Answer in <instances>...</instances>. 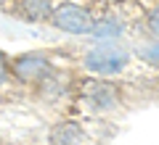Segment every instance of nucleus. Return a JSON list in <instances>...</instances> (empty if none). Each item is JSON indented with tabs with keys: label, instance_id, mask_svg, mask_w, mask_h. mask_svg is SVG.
Here are the masks:
<instances>
[{
	"label": "nucleus",
	"instance_id": "obj_9",
	"mask_svg": "<svg viewBox=\"0 0 159 145\" xmlns=\"http://www.w3.org/2000/svg\"><path fill=\"white\" fill-rule=\"evenodd\" d=\"M141 19H143V32L148 34V40L159 42V0L141 8Z\"/></svg>",
	"mask_w": 159,
	"mask_h": 145
},
{
	"label": "nucleus",
	"instance_id": "obj_10",
	"mask_svg": "<svg viewBox=\"0 0 159 145\" xmlns=\"http://www.w3.org/2000/svg\"><path fill=\"white\" fill-rule=\"evenodd\" d=\"M135 58L143 61L146 66H151V69H159V42L148 40L146 45H141V48L135 50Z\"/></svg>",
	"mask_w": 159,
	"mask_h": 145
},
{
	"label": "nucleus",
	"instance_id": "obj_7",
	"mask_svg": "<svg viewBox=\"0 0 159 145\" xmlns=\"http://www.w3.org/2000/svg\"><path fill=\"white\" fill-rule=\"evenodd\" d=\"M48 143L51 145H88V132L82 129V124L66 119V122L53 124V129L48 132Z\"/></svg>",
	"mask_w": 159,
	"mask_h": 145
},
{
	"label": "nucleus",
	"instance_id": "obj_1",
	"mask_svg": "<svg viewBox=\"0 0 159 145\" xmlns=\"http://www.w3.org/2000/svg\"><path fill=\"white\" fill-rule=\"evenodd\" d=\"M133 63V53L119 42H96L82 53V69L98 79H117L125 77Z\"/></svg>",
	"mask_w": 159,
	"mask_h": 145
},
{
	"label": "nucleus",
	"instance_id": "obj_4",
	"mask_svg": "<svg viewBox=\"0 0 159 145\" xmlns=\"http://www.w3.org/2000/svg\"><path fill=\"white\" fill-rule=\"evenodd\" d=\"M56 71V63H53L51 53L43 50H29V53H19L11 58V77L13 82L27 84V87H37L45 77Z\"/></svg>",
	"mask_w": 159,
	"mask_h": 145
},
{
	"label": "nucleus",
	"instance_id": "obj_5",
	"mask_svg": "<svg viewBox=\"0 0 159 145\" xmlns=\"http://www.w3.org/2000/svg\"><path fill=\"white\" fill-rule=\"evenodd\" d=\"M130 27H133L130 13H125L122 6H111V8H103L101 13H96L88 37L93 42H119L130 32Z\"/></svg>",
	"mask_w": 159,
	"mask_h": 145
},
{
	"label": "nucleus",
	"instance_id": "obj_6",
	"mask_svg": "<svg viewBox=\"0 0 159 145\" xmlns=\"http://www.w3.org/2000/svg\"><path fill=\"white\" fill-rule=\"evenodd\" d=\"M56 6V0H16L11 8V16H16L24 24H48Z\"/></svg>",
	"mask_w": 159,
	"mask_h": 145
},
{
	"label": "nucleus",
	"instance_id": "obj_12",
	"mask_svg": "<svg viewBox=\"0 0 159 145\" xmlns=\"http://www.w3.org/2000/svg\"><path fill=\"white\" fill-rule=\"evenodd\" d=\"M157 82H159V69H157Z\"/></svg>",
	"mask_w": 159,
	"mask_h": 145
},
{
	"label": "nucleus",
	"instance_id": "obj_11",
	"mask_svg": "<svg viewBox=\"0 0 159 145\" xmlns=\"http://www.w3.org/2000/svg\"><path fill=\"white\" fill-rule=\"evenodd\" d=\"M13 77H11V56H6V53L0 50V90L6 87V84H11Z\"/></svg>",
	"mask_w": 159,
	"mask_h": 145
},
{
	"label": "nucleus",
	"instance_id": "obj_8",
	"mask_svg": "<svg viewBox=\"0 0 159 145\" xmlns=\"http://www.w3.org/2000/svg\"><path fill=\"white\" fill-rule=\"evenodd\" d=\"M72 87H74V84H72V79H69L66 74L53 71L51 77H45L37 87H34V92H37L45 103H58V100H64V98H69Z\"/></svg>",
	"mask_w": 159,
	"mask_h": 145
},
{
	"label": "nucleus",
	"instance_id": "obj_2",
	"mask_svg": "<svg viewBox=\"0 0 159 145\" xmlns=\"http://www.w3.org/2000/svg\"><path fill=\"white\" fill-rule=\"evenodd\" d=\"M77 98L88 106L90 113H111L122 103V87L117 84V79L82 77L77 82Z\"/></svg>",
	"mask_w": 159,
	"mask_h": 145
},
{
	"label": "nucleus",
	"instance_id": "obj_3",
	"mask_svg": "<svg viewBox=\"0 0 159 145\" xmlns=\"http://www.w3.org/2000/svg\"><path fill=\"white\" fill-rule=\"evenodd\" d=\"M93 19H96V11L88 3H82V0H61L53 8V16L48 24L53 29H58V32H64V34L85 37L93 27Z\"/></svg>",
	"mask_w": 159,
	"mask_h": 145
}]
</instances>
